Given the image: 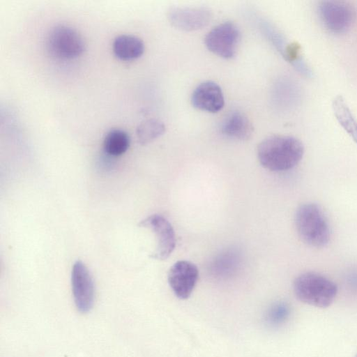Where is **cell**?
Segmentation results:
<instances>
[{
	"label": "cell",
	"mask_w": 357,
	"mask_h": 357,
	"mask_svg": "<svg viewBox=\"0 0 357 357\" xmlns=\"http://www.w3.org/2000/svg\"><path fill=\"white\" fill-rule=\"evenodd\" d=\"M304 146L297 138L289 135H272L258 146L257 158L264 168L272 172H284L302 160Z\"/></svg>",
	"instance_id": "obj_1"
},
{
	"label": "cell",
	"mask_w": 357,
	"mask_h": 357,
	"mask_svg": "<svg viewBox=\"0 0 357 357\" xmlns=\"http://www.w3.org/2000/svg\"><path fill=\"white\" fill-rule=\"evenodd\" d=\"M295 225L301 240L314 248H324L330 241V226L322 208L315 203L301 204L295 214Z\"/></svg>",
	"instance_id": "obj_2"
},
{
	"label": "cell",
	"mask_w": 357,
	"mask_h": 357,
	"mask_svg": "<svg viewBox=\"0 0 357 357\" xmlns=\"http://www.w3.org/2000/svg\"><path fill=\"white\" fill-rule=\"evenodd\" d=\"M293 289L301 302L319 308L331 305L337 294L334 282L315 272H305L297 276Z\"/></svg>",
	"instance_id": "obj_3"
},
{
	"label": "cell",
	"mask_w": 357,
	"mask_h": 357,
	"mask_svg": "<svg viewBox=\"0 0 357 357\" xmlns=\"http://www.w3.org/2000/svg\"><path fill=\"white\" fill-rule=\"evenodd\" d=\"M46 47L49 53L57 59H71L81 55L85 50L82 36L74 29L59 25L47 35Z\"/></svg>",
	"instance_id": "obj_4"
},
{
	"label": "cell",
	"mask_w": 357,
	"mask_h": 357,
	"mask_svg": "<svg viewBox=\"0 0 357 357\" xmlns=\"http://www.w3.org/2000/svg\"><path fill=\"white\" fill-rule=\"evenodd\" d=\"M240 31L234 23L225 22L213 28L204 43L209 51L224 59H231L236 53Z\"/></svg>",
	"instance_id": "obj_5"
},
{
	"label": "cell",
	"mask_w": 357,
	"mask_h": 357,
	"mask_svg": "<svg viewBox=\"0 0 357 357\" xmlns=\"http://www.w3.org/2000/svg\"><path fill=\"white\" fill-rule=\"evenodd\" d=\"M139 227L152 231L156 239V248L151 257L158 260L168 258L176 246V236L171 223L162 215L153 214L142 220Z\"/></svg>",
	"instance_id": "obj_6"
},
{
	"label": "cell",
	"mask_w": 357,
	"mask_h": 357,
	"mask_svg": "<svg viewBox=\"0 0 357 357\" xmlns=\"http://www.w3.org/2000/svg\"><path fill=\"white\" fill-rule=\"evenodd\" d=\"M72 291L75 306L80 312H89L94 303L95 287L92 275L81 261H77L71 273Z\"/></svg>",
	"instance_id": "obj_7"
},
{
	"label": "cell",
	"mask_w": 357,
	"mask_h": 357,
	"mask_svg": "<svg viewBox=\"0 0 357 357\" xmlns=\"http://www.w3.org/2000/svg\"><path fill=\"white\" fill-rule=\"evenodd\" d=\"M324 26L331 32L341 33L349 29L354 19V11L344 2L324 1L318 6Z\"/></svg>",
	"instance_id": "obj_8"
},
{
	"label": "cell",
	"mask_w": 357,
	"mask_h": 357,
	"mask_svg": "<svg viewBox=\"0 0 357 357\" xmlns=\"http://www.w3.org/2000/svg\"><path fill=\"white\" fill-rule=\"evenodd\" d=\"M199 278L197 266L188 261L175 262L169 268L167 280L175 296L182 300L187 299L194 290Z\"/></svg>",
	"instance_id": "obj_9"
},
{
	"label": "cell",
	"mask_w": 357,
	"mask_h": 357,
	"mask_svg": "<svg viewBox=\"0 0 357 357\" xmlns=\"http://www.w3.org/2000/svg\"><path fill=\"white\" fill-rule=\"evenodd\" d=\"M211 17V12L204 7H174L168 12L170 23L186 31L204 28L209 24Z\"/></svg>",
	"instance_id": "obj_10"
},
{
	"label": "cell",
	"mask_w": 357,
	"mask_h": 357,
	"mask_svg": "<svg viewBox=\"0 0 357 357\" xmlns=\"http://www.w3.org/2000/svg\"><path fill=\"white\" fill-rule=\"evenodd\" d=\"M192 105L197 109L216 113L225 105V98L220 86L212 81H206L199 84L191 96Z\"/></svg>",
	"instance_id": "obj_11"
},
{
	"label": "cell",
	"mask_w": 357,
	"mask_h": 357,
	"mask_svg": "<svg viewBox=\"0 0 357 357\" xmlns=\"http://www.w3.org/2000/svg\"><path fill=\"white\" fill-rule=\"evenodd\" d=\"M221 132L231 138L247 139L252 133V126L245 114L233 112L228 114L221 123Z\"/></svg>",
	"instance_id": "obj_12"
},
{
	"label": "cell",
	"mask_w": 357,
	"mask_h": 357,
	"mask_svg": "<svg viewBox=\"0 0 357 357\" xmlns=\"http://www.w3.org/2000/svg\"><path fill=\"white\" fill-rule=\"evenodd\" d=\"M144 51V43L131 35H121L113 42V52L121 60L129 61L140 57Z\"/></svg>",
	"instance_id": "obj_13"
},
{
	"label": "cell",
	"mask_w": 357,
	"mask_h": 357,
	"mask_svg": "<svg viewBox=\"0 0 357 357\" xmlns=\"http://www.w3.org/2000/svg\"><path fill=\"white\" fill-rule=\"evenodd\" d=\"M334 114L340 126L357 144V121L344 98L337 96L332 103Z\"/></svg>",
	"instance_id": "obj_14"
},
{
	"label": "cell",
	"mask_w": 357,
	"mask_h": 357,
	"mask_svg": "<svg viewBox=\"0 0 357 357\" xmlns=\"http://www.w3.org/2000/svg\"><path fill=\"white\" fill-rule=\"evenodd\" d=\"M130 142V137L126 132L113 129L107 133L103 141V149L108 155L119 156L128 150Z\"/></svg>",
	"instance_id": "obj_15"
},
{
	"label": "cell",
	"mask_w": 357,
	"mask_h": 357,
	"mask_svg": "<svg viewBox=\"0 0 357 357\" xmlns=\"http://www.w3.org/2000/svg\"><path fill=\"white\" fill-rule=\"evenodd\" d=\"M165 131V124L155 119L142 122L137 128L136 133L138 141L142 144H146L157 139Z\"/></svg>",
	"instance_id": "obj_16"
},
{
	"label": "cell",
	"mask_w": 357,
	"mask_h": 357,
	"mask_svg": "<svg viewBox=\"0 0 357 357\" xmlns=\"http://www.w3.org/2000/svg\"><path fill=\"white\" fill-rule=\"evenodd\" d=\"M290 309L285 303L274 305L268 314V320L271 324L278 325L283 323L289 317Z\"/></svg>",
	"instance_id": "obj_17"
},
{
	"label": "cell",
	"mask_w": 357,
	"mask_h": 357,
	"mask_svg": "<svg viewBox=\"0 0 357 357\" xmlns=\"http://www.w3.org/2000/svg\"><path fill=\"white\" fill-rule=\"evenodd\" d=\"M354 357H357V354H356V356Z\"/></svg>",
	"instance_id": "obj_18"
}]
</instances>
